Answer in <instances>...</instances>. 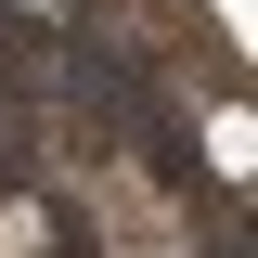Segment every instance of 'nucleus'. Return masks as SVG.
I'll return each instance as SVG.
<instances>
[{"mask_svg": "<svg viewBox=\"0 0 258 258\" xmlns=\"http://www.w3.org/2000/svg\"><path fill=\"white\" fill-rule=\"evenodd\" d=\"M245 142H258V116H245V103H220V116H207V168L245 181Z\"/></svg>", "mask_w": 258, "mask_h": 258, "instance_id": "nucleus-1", "label": "nucleus"}, {"mask_svg": "<svg viewBox=\"0 0 258 258\" xmlns=\"http://www.w3.org/2000/svg\"><path fill=\"white\" fill-rule=\"evenodd\" d=\"M26 13H64V0H26Z\"/></svg>", "mask_w": 258, "mask_h": 258, "instance_id": "nucleus-2", "label": "nucleus"}]
</instances>
